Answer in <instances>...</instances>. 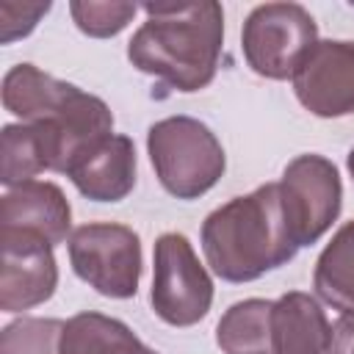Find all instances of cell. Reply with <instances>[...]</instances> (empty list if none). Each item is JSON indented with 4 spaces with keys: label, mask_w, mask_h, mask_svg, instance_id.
I'll return each mask as SVG.
<instances>
[{
    "label": "cell",
    "mask_w": 354,
    "mask_h": 354,
    "mask_svg": "<svg viewBox=\"0 0 354 354\" xmlns=\"http://www.w3.org/2000/svg\"><path fill=\"white\" fill-rule=\"evenodd\" d=\"M39 171H50L47 147L36 124H6L0 133V183L17 188L33 180Z\"/></svg>",
    "instance_id": "e0dca14e"
},
{
    "label": "cell",
    "mask_w": 354,
    "mask_h": 354,
    "mask_svg": "<svg viewBox=\"0 0 354 354\" xmlns=\"http://www.w3.org/2000/svg\"><path fill=\"white\" fill-rule=\"evenodd\" d=\"M61 354H158L136 337V332L111 315L86 310L64 321Z\"/></svg>",
    "instance_id": "4fadbf2b"
},
{
    "label": "cell",
    "mask_w": 354,
    "mask_h": 354,
    "mask_svg": "<svg viewBox=\"0 0 354 354\" xmlns=\"http://www.w3.org/2000/svg\"><path fill=\"white\" fill-rule=\"evenodd\" d=\"M91 202H122L136 188V144L113 133L83 155L66 174Z\"/></svg>",
    "instance_id": "8fae6325"
},
{
    "label": "cell",
    "mask_w": 354,
    "mask_h": 354,
    "mask_svg": "<svg viewBox=\"0 0 354 354\" xmlns=\"http://www.w3.org/2000/svg\"><path fill=\"white\" fill-rule=\"evenodd\" d=\"M50 0L44 3H0V41L11 44L28 36L36 22L50 11Z\"/></svg>",
    "instance_id": "ffe728a7"
},
{
    "label": "cell",
    "mask_w": 354,
    "mask_h": 354,
    "mask_svg": "<svg viewBox=\"0 0 354 354\" xmlns=\"http://www.w3.org/2000/svg\"><path fill=\"white\" fill-rule=\"evenodd\" d=\"M149 304L169 326L199 324L213 304V279L183 232H163L152 252Z\"/></svg>",
    "instance_id": "8992f818"
},
{
    "label": "cell",
    "mask_w": 354,
    "mask_h": 354,
    "mask_svg": "<svg viewBox=\"0 0 354 354\" xmlns=\"http://www.w3.org/2000/svg\"><path fill=\"white\" fill-rule=\"evenodd\" d=\"M318 41L313 14L299 3L254 6L241 30L243 58L260 77L288 80Z\"/></svg>",
    "instance_id": "277c9868"
},
{
    "label": "cell",
    "mask_w": 354,
    "mask_h": 354,
    "mask_svg": "<svg viewBox=\"0 0 354 354\" xmlns=\"http://www.w3.org/2000/svg\"><path fill=\"white\" fill-rule=\"evenodd\" d=\"M72 271L108 299H130L141 279V238L133 227L116 221H88L72 230Z\"/></svg>",
    "instance_id": "5b68a950"
},
{
    "label": "cell",
    "mask_w": 354,
    "mask_h": 354,
    "mask_svg": "<svg viewBox=\"0 0 354 354\" xmlns=\"http://www.w3.org/2000/svg\"><path fill=\"white\" fill-rule=\"evenodd\" d=\"M207 266L224 282H252L296 257L277 183L257 185L207 213L199 230Z\"/></svg>",
    "instance_id": "7a4b0ae2"
},
{
    "label": "cell",
    "mask_w": 354,
    "mask_h": 354,
    "mask_svg": "<svg viewBox=\"0 0 354 354\" xmlns=\"http://www.w3.org/2000/svg\"><path fill=\"white\" fill-rule=\"evenodd\" d=\"M64 321L58 318H30L22 315L3 326L0 354H61Z\"/></svg>",
    "instance_id": "ac0fdd59"
},
{
    "label": "cell",
    "mask_w": 354,
    "mask_h": 354,
    "mask_svg": "<svg viewBox=\"0 0 354 354\" xmlns=\"http://www.w3.org/2000/svg\"><path fill=\"white\" fill-rule=\"evenodd\" d=\"M277 185L288 230L299 249L315 243L340 216L343 183L337 166L324 155H296Z\"/></svg>",
    "instance_id": "52a82bcc"
},
{
    "label": "cell",
    "mask_w": 354,
    "mask_h": 354,
    "mask_svg": "<svg viewBox=\"0 0 354 354\" xmlns=\"http://www.w3.org/2000/svg\"><path fill=\"white\" fill-rule=\"evenodd\" d=\"M58 288V266L53 246L36 238L3 235L0 310L22 313L44 304Z\"/></svg>",
    "instance_id": "30bf717a"
},
{
    "label": "cell",
    "mask_w": 354,
    "mask_h": 354,
    "mask_svg": "<svg viewBox=\"0 0 354 354\" xmlns=\"http://www.w3.org/2000/svg\"><path fill=\"white\" fill-rule=\"evenodd\" d=\"M72 88V83L41 72L33 64H17L3 77V108L22 122L44 119Z\"/></svg>",
    "instance_id": "9a60e30c"
},
{
    "label": "cell",
    "mask_w": 354,
    "mask_h": 354,
    "mask_svg": "<svg viewBox=\"0 0 354 354\" xmlns=\"http://www.w3.org/2000/svg\"><path fill=\"white\" fill-rule=\"evenodd\" d=\"M326 354H354V313H343L332 326V343Z\"/></svg>",
    "instance_id": "44dd1931"
},
{
    "label": "cell",
    "mask_w": 354,
    "mask_h": 354,
    "mask_svg": "<svg viewBox=\"0 0 354 354\" xmlns=\"http://www.w3.org/2000/svg\"><path fill=\"white\" fill-rule=\"evenodd\" d=\"M346 166H348V174H351V180H354V149L348 152V158H346Z\"/></svg>",
    "instance_id": "7402d4cb"
},
{
    "label": "cell",
    "mask_w": 354,
    "mask_h": 354,
    "mask_svg": "<svg viewBox=\"0 0 354 354\" xmlns=\"http://www.w3.org/2000/svg\"><path fill=\"white\" fill-rule=\"evenodd\" d=\"M313 288L329 307L354 313V218L346 221L318 254Z\"/></svg>",
    "instance_id": "2e32d148"
},
{
    "label": "cell",
    "mask_w": 354,
    "mask_h": 354,
    "mask_svg": "<svg viewBox=\"0 0 354 354\" xmlns=\"http://www.w3.org/2000/svg\"><path fill=\"white\" fill-rule=\"evenodd\" d=\"M274 354H326L332 324L315 296L304 290L282 293L271 310Z\"/></svg>",
    "instance_id": "7c38bea8"
},
{
    "label": "cell",
    "mask_w": 354,
    "mask_h": 354,
    "mask_svg": "<svg viewBox=\"0 0 354 354\" xmlns=\"http://www.w3.org/2000/svg\"><path fill=\"white\" fill-rule=\"evenodd\" d=\"M136 3H97V0H72L69 14L75 25L91 39H108L127 28L136 17Z\"/></svg>",
    "instance_id": "d6986e66"
},
{
    "label": "cell",
    "mask_w": 354,
    "mask_h": 354,
    "mask_svg": "<svg viewBox=\"0 0 354 354\" xmlns=\"http://www.w3.org/2000/svg\"><path fill=\"white\" fill-rule=\"evenodd\" d=\"M0 230L3 235H22L58 246L72 235L69 199L50 180H28L8 188L0 199Z\"/></svg>",
    "instance_id": "9c48e42d"
},
{
    "label": "cell",
    "mask_w": 354,
    "mask_h": 354,
    "mask_svg": "<svg viewBox=\"0 0 354 354\" xmlns=\"http://www.w3.org/2000/svg\"><path fill=\"white\" fill-rule=\"evenodd\" d=\"M274 301L243 299L227 307L216 324V343L224 354H274Z\"/></svg>",
    "instance_id": "5bb4252c"
},
{
    "label": "cell",
    "mask_w": 354,
    "mask_h": 354,
    "mask_svg": "<svg viewBox=\"0 0 354 354\" xmlns=\"http://www.w3.org/2000/svg\"><path fill=\"white\" fill-rule=\"evenodd\" d=\"M147 152L158 183L177 199H199L227 169L216 133L194 116H166L147 130Z\"/></svg>",
    "instance_id": "3957f363"
},
{
    "label": "cell",
    "mask_w": 354,
    "mask_h": 354,
    "mask_svg": "<svg viewBox=\"0 0 354 354\" xmlns=\"http://www.w3.org/2000/svg\"><path fill=\"white\" fill-rule=\"evenodd\" d=\"M147 22L127 41L130 64L177 91L213 83L224 44V8L199 3H144Z\"/></svg>",
    "instance_id": "6da1fadb"
},
{
    "label": "cell",
    "mask_w": 354,
    "mask_h": 354,
    "mask_svg": "<svg viewBox=\"0 0 354 354\" xmlns=\"http://www.w3.org/2000/svg\"><path fill=\"white\" fill-rule=\"evenodd\" d=\"M293 94L304 111L321 119L354 113V41L321 39L299 64Z\"/></svg>",
    "instance_id": "ba28073f"
}]
</instances>
